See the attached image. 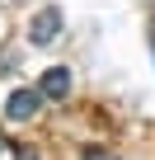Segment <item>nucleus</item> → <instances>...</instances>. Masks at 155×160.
Here are the masks:
<instances>
[{"mask_svg": "<svg viewBox=\"0 0 155 160\" xmlns=\"http://www.w3.org/2000/svg\"><path fill=\"white\" fill-rule=\"evenodd\" d=\"M14 160H38V151H28V146H19V151H14Z\"/></svg>", "mask_w": 155, "mask_h": 160, "instance_id": "423d86ee", "label": "nucleus"}, {"mask_svg": "<svg viewBox=\"0 0 155 160\" xmlns=\"http://www.w3.org/2000/svg\"><path fill=\"white\" fill-rule=\"evenodd\" d=\"M80 160H118V155H113V151H104V146H85V151H80Z\"/></svg>", "mask_w": 155, "mask_h": 160, "instance_id": "20e7f679", "label": "nucleus"}, {"mask_svg": "<svg viewBox=\"0 0 155 160\" xmlns=\"http://www.w3.org/2000/svg\"><path fill=\"white\" fill-rule=\"evenodd\" d=\"M19 66V52H5V57H0V75H5V71H14Z\"/></svg>", "mask_w": 155, "mask_h": 160, "instance_id": "39448f33", "label": "nucleus"}, {"mask_svg": "<svg viewBox=\"0 0 155 160\" xmlns=\"http://www.w3.org/2000/svg\"><path fill=\"white\" fill-rule=\"evenodd\" d=\"M38 108H42V90H38V85L10 90V99H5V118H10V122H33Z\"/></svg>", "mask_w": 155, "mask_h": 160, "instance_id": "f257e3e1", "label": "nucleus"}, {"mask_svg": "<svg viewBox=\"0 0 155 160\" xmlns=\"http://www.w3.org/2000/svg\"><path fill=\"white\" fill-rule=\"evenodd\" d=\"M56 33H61V10H56V5L38 10L33 24H28V42H33V47H47V42H56Z\"/></svg>", "mask_w": 155, "mask_h": 160, "instance_id": "f03ea898", "label": "nucleus"}, {"mask_svg": "<svg viewBox=\"0 0 155 160\" xmlns=\"http://www.w3.org/2000/svg\"><path fill=\"white\" fill-rule=\"evenodd\" d=\"M70 85H75V75H70L66 66H47V71L38 75V90H42V99H66V94H70Z\"/></svg>", "mask_w": 155, "mask_h": 160, "instance_id": "7ed1b4c3", "label": "nucleus"}, {"mask_svg": "<svg viewBox=\"0 0 155 160\" xmlns=\"http://www.w3.org/2000/svg\"><path fill=\"white\" fill-rule=\"evenodd\" d=\"M0 151H5V137H0Z\"/></svg>", "mask_w": 155, "mask_h": 160, "instance_id": "6e6552de", "label": "nucleus"}, {"mask_svg": "<svg viewBox=\"0 0 155 160\" xmlns=\"http://www.w3.org/2000/svg\"><path fill=\"white\" fill-rule=\"evenodd\" d=\"M150 47H155V24H150Z\"/></svg>", "mask_w": 155, "mask_h": 160, "instance_id": "0eeeda50", "label": "nucleus"}]
</instances>
